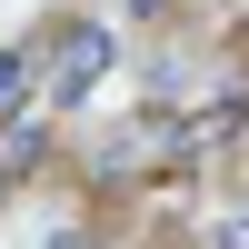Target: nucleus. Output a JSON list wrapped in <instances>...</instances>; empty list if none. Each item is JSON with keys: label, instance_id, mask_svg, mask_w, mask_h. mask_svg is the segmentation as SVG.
Here are the masks:
<instances>
[{"label": "nucleus", "instance_id": "1", "mask_svg": "<svg viewBox=\"0 0 249 249\" xmlns=\"http://www.w3.org/2000/svg\"><path fill=\"white\" fill-rule=\"evenodd\" d=\"M30 80H40V100L50 110H90V90L120 70V30L110 20H90V10H50V20H30Z\"/></svg>", "mask_w": 249, "mask_h": 249}, {"label": "nucleus", "instance_id": "2", "mask_svg": "<svg viewBox=\"0 0 249 249\" xmlns=\"http://www.w3.org/2000/svg\"><path fill=\"white\" fill-rule=\"evenodd\" d=\"M30 90H40V80H30V50L10 40V50H0V120H20V110H30Z\"/></svg>", "mask_w": 249, "mask_h": 249}]
</instances>
